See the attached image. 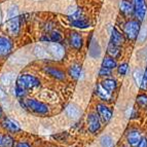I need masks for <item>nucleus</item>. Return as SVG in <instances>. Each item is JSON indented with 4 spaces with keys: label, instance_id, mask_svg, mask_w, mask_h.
<instances>
[{
    "label": "nucleus",
    "instance_id": "1",
    "mask_svg": "<svg viewBox=\"0 0 147 147\" xmlns=\"http://www.w3.org/2000/svg\"><path fill=\"white\" fill-rule=\"evenodd\" d=\"M7 27L11 35H18L20 31V19H19V9L16 5H12L7 10Z\"/></svg>",
    "mask_w": 147,
    "mask_h": 147
},
{
    "label": "nucleus",
    "instance_id": "2",
    "mask_svg": "<svg viewBox=\"0 0 147 147\" xmlns=\"http://www.w3.org/2000/svg\"><path fill=\"white\" fill-rule=\"evenodd\" d=\"M16 82H17L16 86L23 88L25 91L38 88L40 86L39 79L36 78L35 76L31 75V74H21V75L18 76Z\"/></svg>",
    "mask_w": 147,
    "mask_h": 147
},
{
    "label": "nucleus",
    "instance_id": "3",
    "mask_svg": "<svg viewBox=\"0 0 147 147\" xmlns=\"http://www.w3.org/2000/svg\"><path fill=\"white\" fill-rule=\"evenodd\" d=\"M26 107L29 108L30 110L34 111V112L38 113V114H47L49 112V107L42 102L35 100V99H28L25 102Z\"/></svg>",
    "mask_w": 147,
    "mask_h": 147
},
{
    "label": "nucleus",
    "instance_id": "4",
    "mask_svg": "<svg viewBox=\"0 0 147 147\" xmlns=\"http://www.w3.org/2000/svg\"><path fill=\"white\" fill-rule=\"evenodd\" d=\"M140 25L137 21H130L125 25V34L127 39L134 40L139 36Z\"/></svg>",
    "mask_w": 147,
    "mask_h": 147
},
{
    "label": "nucleus",
    "instance_id": "5",
    "mask_svg": "<svg viewBox=\"0 0 147 147\" xmlns=\"http://www.w3.org/2000/svg\"><path fill=\"white\" fill-rule=\"evenodd\" d=\"M47 52L55 60L63 59L64 55H65L64 47L58 42H51V43L47 44Z\"/></svg>",
    "mask_w": 147,
    "mask_h": 147
},
{
    "label": "nucleus",
    "instance_id": "6",
    "mask_svg": "<svg viewBox=\"0 0 147 147\" xmlns=\"http://www.w3.org/2000/svg\"><path fill=\"white\" fill-rule=\"evenodd\" d=\"M134 1V11L139 21H143L146 15V5L144 0H133Z\"/></svg>",
    "mask_w": 147,
    "mask_h": 147
},
{
    "label": "nucleus",
    "instance_id": "7",
    "mask_svg": "<svg viewBox=\"0 0 147 147\" xmlns=\"http://www.w3.org/2000/svg\"><path fill=\"white\" fill-rule=\"evenodd\" d=\"M12 49V42L9 38L0 36V57H5L10 54Z\"/></svg>",
    "mask_w": 147,
    "mask_h": 147
},
{
    "label": "nucleus",
    "instance_id": "8",
    "mask_svg": "<svg viewBox=\"0 0 147 147\" xmlns=\"http://www.w3.org/2000/svg\"><path fill=\"white\" fill-rule=\"evenodd\" d=\"M97 111H98V114L103 121L105 123H108L109 120L112 117V111L107 107V106L103 105V104H98L97 105Z\"/></svg>",
    "mask_w": 147,
    "mask_h": 147
},
{
    "label": "nucleus",
    "instance_id": "9",
    "mask_svg": "<svg viewBox=\"0 0 147 147\" xmlns=\"http://www.w3.org/2000/svg\"><path fill=\"white\" fill-rule=\"evenodd\" d=\"M88 130L90 132L95 133L100 129L101 125H100V120H99V117L97 114L95 113H92L90 114L88 117Z\"/></svg>",
    "mask_w": 147,
    "mask_h": 147
},
{
    "label": "nucleus",
    "instance_id": "10",
    "mask_svg": "<svg viewBox=\"0 0 147 147\" xmlns=\"http://www.w3.org/2000/svg\"><path fill=\"white\" fill-rule=\"evenodd\" d=\"M65 112H66L67 116H69L72 119H76L78 118L81 114V110L79 109V107L75 104H70L66 107L65 109Z\"/></svg>",
    "mask_w": 147,
    "mask_h": 147
},
{
    "label": "nucleus",
    "instance_id": "11",
    "mask_svg": "<svg viewBox=\"0 0 147 147\" xmlns=\"http://www.w3.org/2000/svg\"><path fill=\"white\" fill-rule=\"evenodd\" d=\"M127 143L133 147H137L138 144L140 143V141L142 140L141 138V135H140V133L138 131H132L127 134Z\"/></svg>",
    "mask_w": 147,
    "mask_h": 147
},
{
    "label": "nucleus",
    "instance_id": "12",
    "mask_svg": "<svg viewBox=\"0 0 147 147\" xmlns=\"http://www.w3.org/2000/svg\"><path fill=\"white\" fill-rule=\"evenodd\" d=\"M2 125L4 129H6L7 131H9V132H12V133H17V132H20L21 131V127L20 125L17 123V121H15V120L12 119H4L2 123Z\"/></svg>",
    "mask_w": 147,
    "mask_h": 147
},
{
    "label": "nucleus",
    "instance_id": "13",
    "mask_svg": "<svg viewBox=\"0 0 147 147\" xmlns=\"http://www.w3.org/2000/svg\"><path fill=\"white\" fill-rule=\"evenodd\" d=\"M70 43L73 49H80L82 47V37L77 32H72L70 35Z\"/></svg>",
    "mask_w": 147,
    "mask_h": 147
},
{
    "label": "nucleus",
    "instance_id": "14",
    "mask_svg": "<svg viewBox=\"0 0 147 147\" xmlns=\"http://www.w3.org/2000/svg\"><path fill=\"white\" fill-rule=\"evenodd\" d=\"M111 39H110V42L113 44H115L117 47H120L121 43L123 42V35L120 34L119 32L115 29V28H112L111 29Z\"/></svg>",
    "mask_w": 147,
    "mask_h": 147
},
{
    "label": "nucleus",
    "instance_id": "15",
    "mask_svg": "<svg viewBox=\"0 0 147 147\" xmlns=\"http://www.w3.org/2000/svg\"><path fill=\"white\" fill-rule=\"evenodd\" d=\"M96 94L98 95L99 98H101L102 100H109L111 98V93L108 92L102 84H99L97 86V88H96Z\"/></svg>",
    "mask_w": 147,
    "mask_h": 147
},
{
    "label": "nucleus",
    "instance_id": "16",
    "mask_svg": "<svg viewBox=\"0 0 147 147\" xmlns=\"http://www.w3.org/2000/svg\"><path fill=\"white\" fill-rule=\"evenodd\" d=\"M16 74L13 72H7V73H4L1 77H0V81L3 86H10V84L15 81L16 78Z\"/></svg>",
    "mask_w": 147,
    "mask_h": 147
},
{
    "label": "nucleus",
    "instance_id": "17",
    "mask_svg": "<svg viewBox=\"0 0 147 147\" xmlns=\"http://www.w3.org/2000/svg\"><path fill=\"white\" fill-rule=\"evenodd\" d=\"M45 71H47L49 75H52L53 77H55V78H57V79H64L65 78V75H64L63 72L60 71V70H58V69H56V68L47 67V68H45Z\"/></svg>",
    "mask_w": 147,
    "mask_h": 147
},
{
    "label": "nucleus",
    "instance_id": "18",
    "mask_svg": "<svg viewBox=\"0 0 147 147\" xmlns=\"http://www.w3.org/2000/svg\"><path fill=\"white\" fill-rule=\"evenodd\" d=\"M120 10L125 13V15H131L133 12V10H134V8H133V5L131 4L130 2H127V0H123L121 2H120Z\"/></svg>",
    "mask_w": 147,
    "mask_h": 147
},
{
    "label": "nucleus",
    "instance_id": "19",
    "mask_svg": "<svg viewBox=\"0 0 147 147\" xmlns=\"http://www.w3.org/2000/svg\"><path fill=\"white\" fill-rule=\"evenodd\" d=\"M69 74L73 78H78L81 74V67L77 64H73L69 67Z\"/></svg>",
    "mask_w": 147,
    "mask_h": 147
},
{
    "label": "nucleus",
    "instance_id": "20",
    "mask_svg": "<svg viewBox=\"0 0 147 147\" xmlns=\"http://www.w3.org/2000/svg\"><path fill=\"white\" fill-rule=\"evenodd\" d=\"M119 47H117V45H115V44L113 43H109V45H108V49H107V53L108 55L111 57V58H116V57H118V55H119Z\"/></svg>",
    "mask_w": 147,
    "mask_h": 147
},
{
    "label": "nucleus",
    "instance_id": "21",
    "mask_svg": "<svg viewBox=\"0 0 147 147\" xmlns=\"http://www.w3.org/2000/svg\"><path fill=\"white\" fill-rule=\"evenodd\" d=\"M102 86L107 90L108 92L112 93L116 88V81L114 79H106L102 82Z\"/></svg>",
    "mask_w": 147,
    "mask_h": 147
},
{
    "label": "nucleus",
    "instance_id": "22",
    "mask_svg": "<svg viewBox=\"0 0 147 147\" xmlns=\"http://www.w3.org/2000/svg\"><path fill=\"white\" fill-rule=\"evenodd\" d=\"M117 66L116 61L114 60V58H105L102 62V67H105V68H109L112 70L113 68H115Z\"/></svg>",
    "mask_w": 147,
    "mask_h": 147
},
{
    "label": "nucleus",
    "instance_id": "23",
    "mask_svg": "<svg viewBox=\"0 0 147 147\" xmlns=\"http://www.w3.org/2000/svg\"><path fill=\"white\" fill-rule=\"evenodd\" d=\"M133 77H134V80L135 82L137 84V86H141L142 84V80L144 78V73L142 72V70H140V69H137L134 71V74H133Z\"/></svg>",
    "mask_w": 147,
    "mask_h": 147
},
{
    "label": "nucleus",
    "instance_id": "24",
    "mask_svg": "<svg viewBox=\"0 0 147 147\" xmlns=\"http://www.w3.org/2000/svg\"><path fill=\"white\" fill-rule=\"evenodd\" d=\"M34 54L37 58L39 59H47L49 58V55H47V51H45L44 49H42L41 47H36L34 49Z\"/></svg>",
    "mask_w": 147,
    "mask_h": 147
},
{
    "label": "nucleus",
    "instance_id": "25",
    "mask_svg": "<svg viewBox=\"0 0 147 147\" xmlns=\"http://www.w3.org/2000/svg\"><path fill=\"white\" fill-rule=\"evenodd\" d=\"M100 142L102 147H111L113 144V140L109 135H104L101 137Z\"/></svg>",
    "mask_w": 147,
    "mask_h": 147
},
{
    "label": "nucleus",
    "instance_id": "26",
    "mask_svg": "<svg viewBox=\"0 0 147 147\" xmlns=\"http://www.w3.org/2000/svg\"><path fill=\"white\" fill-rule=\"evenodd\" d=\"M71 26H73V27H76V28H86L88 27V23L86 22V21L82 20V19H80V20H75V21H72L71 23Z\"/></svg>",
    "mask_w": 147,
    "mask_h": 147
},
{
    "label": "nucleus",
    "instance_id": "27",
    "mask_svg": "<svg viewBox=\"0 0 147 147\" xmlns=\"http://www.w3.org/2000/svg\"><path fill=\"white\" fill-rule=\"evenodd\" d=\"M137 104L141 108H147V96L146 95H139L136 99Z\"/></svg>",
    "mask_w": 147,
    "mask_h": 147
},
{
    "label": "nucleus",
    "instance_id": "28",
    "mask_svg": "<svg viewBox=\"0 0 147 147\" xmlns=\"http://www.w3.org/2000/svg\"><path fill=\"white\" fill-rule=\"evenodd\" d=\"M15 146V142L10 136L5 135L3 138V147H13Z\"/></svg>",
    "mask_w": 147,
    "mask_h": 147
},
{
    "label": "nucleus",
    "instance_id": "29",
    "mask_svg": "<svg viewBox=\"0 0 147 147\" xmlns=\"http://www.w3.org/2000/svg\"><path fill=\"white\" fill-rule=\"evenodd\" d=\"M127 68H129V65H127V63H123V64H121L119 67H118V73L120 74V75H125V73H127Z\"/></svg>",
    "mask_w": 147,
    "mask_h": 147
},
{
    "label": "nucleus",
    "instance_id": "30",
    "mask_svg": "<svg viewBox=\"0 0 147 147\" xmlns=\"http://www.w3.org/2000/svg\"><path fill=\"white\" fill-rule=\"evenodd\" d=\"M61 39H62V37L59 32H53L52 34H51V40H52L53 42H59Z\"/></svg>",
    "mask_w": 147,
    "mask_h": 147
},
{
    "label": "nucleus",
    "instance_id": "31",
    "mask_svg": "<svg viewBox=\"0 0 147 147\" xmlns=\"http://www.w3.org/2000/svg\"><path fill=\"white\" fill-rule=\"evenodd\" d=\"M99 74L101 76H109L111 74V69L109 68H105V67H102L99 71Z\"/></svg>",
    "mask_w": 147,
    "mask_h": 147
},
{
    "label": "nucleus",
    "instance_id": "32",
    "mask_svg": "<svg viewBox=\"0 0 147 147\" xmlns=\"http://www.w3.org/2000/svg\"><path fill=\"white\" fill-rule=\"evenodd\" d=\"M26 92H27V91H25V90H23V88H19V86H16L15 93H16V95H17L18 97H24V96L26 95Z\"/></svg>",
    "mask_w": 147,
    "mask_h": 147
},
{
    "label": "nucleus",
    "instance_id": "33",
    "mask_svg": "<svg viewBox=\"0 0 147 147\" xmlns=\"http://www.w3.org/2000/svg\"><path fill=\"white\" fill-rule=\"evenodd\" d=\"M137 147H147V140L142 139L141 141H140V143L138 144Z\"/></svg>",
    "mask_w": 147,
    "mask_h": 147
},
{
    "label": "nucleus",
    "instance_id": "34",
    "mask_svg": "<svg viewBox=\"0 0 147 147\" xmlns=\"http://www.w3.org/2000/svg\"><path fill=\"white\" fill-rule=\"evenodd\" d=\"M13 147H30V146H29V144H27V143L20 142V143H18V144H16Z\"/></svg>",
    "mask_w": 147,
    "mask_h": 147
},
{
    "label": "nucleus",
    "instance_id": "35",
    "mask_svg": "<svg viewBox=\"0 0 147 147\" xmlns=\"http://www.w3.org/2000/svg\"><path fill=\"white\" fill-rule=\"evenodd\" d=\"M3 138H4V136L0 135V147H3Z\"/></svg>",
    "mask_w": 147,
    "mask_h": 147
},
{
    "label": "nucleus",
    "instance_id": "36",
    "mask_svg": "<svg viewBox=\"0 0 147 147\" xmlns=\"http://www.w3.org/2000/svg\"><path fill=\"white\" fill-rule=\"evenodd\" d=\"M3 97H4V93H3V92L1 91V88H0V99H2Z\"/></svg>",
    "mask_w": 147,
    "mask_h": 147
},
{
    "label": "nucleus",
    "instance_id": "37",
    "mask_svg": "<svg viewBox=\"0 0 147 147\" xmlns=\"http://www.w3.org/2000/svg\"><path fill=\"white\" fill-rule=\"evenodd\" d=\"M1 115H2V109L0 108V117H1Z\"/></svg>",
    "mask_w": 147,
    "mask_h": 147
},
{
    "label": "nucleus",
    "instance_id": "38",
    "mask_svg": "<svg viewBox=\"0 0 147 147\" xmlns=\"http://www.w3.org/2000/svg\"><path fill=\"white\" fill-rule=\"evenodd\" d=\"M144 76H145V77H146V78H147V70H146V71H145V73H144Z\"/></svg>",
    "mask_w": 147,
    "mask_h": 147
}]
</instances>
